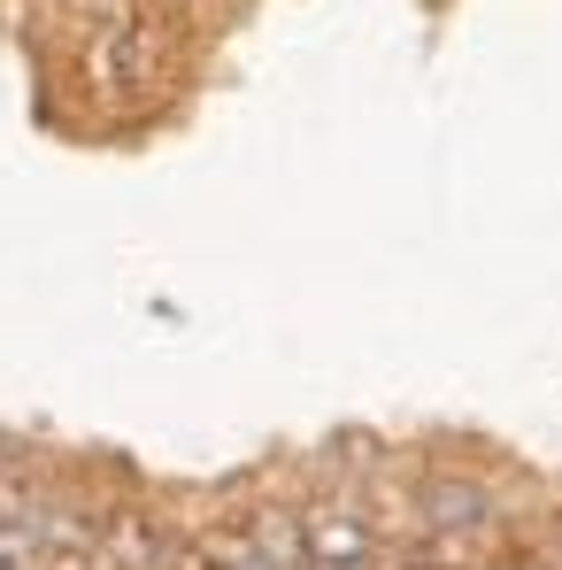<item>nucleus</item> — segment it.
<instances>
[{
  "label": "nucleus",
  "mask_w": 562,
  "mask_h": 570,
  "mask_svg": "<svg viewBox=\"0 0 562 570\" xmlns=\"http://www.w3.org/2000/svg\"><path fill=\"white\" fill-rule=\"evenodd\" d=\"M300 532H308V563L316 570H363L371 563V524L355 509H308Z\"/></svg>",
  "instance_id": "obj_1"
},
{
  "label": "nucleus",
  "mask_w": 562,
  "mask_h": 570,
  "mask_svg": "<svg viewBox=\"0 0 562 570\" xmlns=\"http://www.w3.org/2000/svg\"><path fill=\"white\" fill-rule=\"evenodd\" d=\"M416 509H424L432 532H485V524H493V493L470 485V478H432V485L416 493Z\"/></svg>",
  "instance_id": "obj_2"
},
{
  "label": "nucleus",
  "mask_w": 562,
  "mask_h": 570,
  "mask_svg": "<svg viewBox=\"0 0 562 570\" xmlns=\"http://www.w3.org/2000/svg\"><path fill=\"white\" fill-rule=\"evenodd\" d=\"M247 548H255L270 570H308V532H300L293 509H263L255 532H247Z\"/></svg>",
  "instance_id": "obj_3"
},
{
  "label": "nucleus",
  "mask_w": 562,
  "mask_h": 570,
  "mask_svg": "<svg viewBox=\"0 0 562 570\" xmlns=\"http://www.w3.org/2000/svg\"><path fill=\"white\" fill-rule=\"evenodd\" d=\"M100 70H108V86H139L147 78V31H116L100 47Z\"/></svg>",
  "instance_id": "obj_4"
}]
</instances>
